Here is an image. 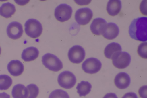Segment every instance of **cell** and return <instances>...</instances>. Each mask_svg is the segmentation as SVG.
I'll return each instance as SVG.
<instances>
[{
  "mask_svg": "<svg viewBox=\"0 0 147 98\" xmlns=\"http://www.w3.org/2000/svg\"><path fill=\"white\" fill-rule=\"evenodd\" d=\"M6 31L8 36L14 40L20 38L23 32L22 25L20 23L16 21L10 23L7 27Z\"/></svg>",
  "mask_w": 147,
  "mask_h": 98,
  "instance_id": "obj_10",
  "label": "cell"
},
{
  "mask_svg": "<svg viewBox=\"0 0 147 98\" xmlns=\"http://www.w3.org/2000/svg\"><path fill=\"white\" fill-rule=\"evenodd\" d=\"M147 17H141L134 19L129 29L130 37L133 39L141 42L147 40Z\"/></svg>",
  "mask_w": 147,
  "mask_h": 98,
  "instance_id": "obj_1",
  "label": "cell"
},
{
  "mask_svg": "<svg viewBox=\"0 0 147 98\" xmlns=\"http://www.w3.org/2000/svg\"><path fill=\"white\" fill-rule=\"evenodd\" d=\"M39 51L36 47H30L24 49L22 54V59L25 62L33 61L38 56Z\"/></svg>",
  "mask_w": 147,
  "mask_h": 98,
  "instance_id": "obj_15",
  "label": "cell"
},
{
  "mask_svg": "<svg viewBox=\"0 0 147 98\" xmlns=\"http://www.w3.org/2000/svg\"><path fill=\"white\" fill-rule=\"evenodd\" d=\"M72 13V9L70 6L66 4H61L55 9L54 15L57 20L63 22L70 18Z\"/></svg>",
  "mask_w": 147,
  "mask_h": 98,
  "instance_id": "obj_6",
  "label": "cell"
},
{
  "mask_svg": "<svg viewBox=\"0 0 147 98\" xmlns=\"http://www.w3.org/2000/svg\"><path fill=\"white\" fill-rule=\"evenodd\" d=\"M82 68L86 73L93 74L98 72L100 69L102 64L97 58H90L87 59L82 63Z\"/></svg>",
  "mask_w": 147,
  "mask_h": 98,
  "instance_id": "obj_9",
  "label": "cell"
},
{
  "mask_svg": "<svg viewBox=\"0 0 147 98\" xmlns=\"http://www.w3.org/2000/svg\"><path fill=\"white\" fill-rule=\"evenodd\" d=\"M147 42L142 43L138 46L137 52L139 55L142 58L147 59Z\"/></svg>",
  "mask_w": 147,
  "mask_h": 98,
  "instance_id": "obj_24",
  "label": "cell"
},
{
  "mask_svg": "<svg viewBox=\"0 0 147 98\" xmlns=\"http://www.w3.org/2000/svg\"><path fill=\"white\" fill-rule=\"evenodd\" d=\"M121 7V3L120 0H109L107 3L106 10L109 15L114 16L119 13Z\"/></svg>",
  "mask_w": 147,
  "mask_h": 98,
  "instance_id": "obj_16",
  "label": "cell"
},
{
  "mask_svg": "<svg viewBox=\"0 0 147 98\" xmlns=\"http://www.w3.org/2000/svg\"><path fill=\"white\" fill-rule=\"evenodd\" d=\"M147 85L141 87L139 90L138 93L141 98H147Z\"/></svg>",
  "mask_w": 147,
  "mask_h": 98,
  "instance_id": "obj_25",
  "label": "cell"
},
{
  "mask_svg": "<svg viewBox=\"0 0 147 98\" xmlns=\"http://www.w3.org/2000/svg\"><path fill=\"white\" fill-rule=\"evenodd\" d=\"M103 98H118V97L115 93H110L106 94Z\"/></svg>",
  "mask_w": 147,
  "mask_h": 98,
  "instance_id": "obj_27",
  "label": "cell"
},
{
  "mask_svg": "<svg viewBox=\"0 0 147 98\" xmlns=\"http://www.w3.org/2000/svg\"><path fill=\"white\" fill-rule=\"evenodd\" d=\"M130 83V78L129 75L125 72H121L118 74L114 79L115 86L120 89L127 88Z\"/></svg>",
  "mask_w": 147,
  "mask_h": 98,
  "instance_id": "obj_12",
  "label": "cell"
},
{
  "mask_svg": "<svg viewBox=\"0 0 147 98\" xmlns=\"http://www.w3.org/2000/svg\"><path fill=\"white\" fill-rule=\"evenodd\" d=\"M42 62L46 68L50 70L58 72L63 68L62 62L55 55L47 53L42 57Z\"/></svg>",
  "mask_w": 147,
  "mask_h": 98,
  "instance_id": "obj_2",
  "label": "cell"
},
{
  "mask_svg": "<svg viewBox=\"0 0 147 98\" xmlns=\"http://www.w3.org/2000/svg\"><path fill=\"white\" fill-rule=\"evenodd\" d=\"M1 48L0 46V55L1 54Z\"/></svg>",
  "mask_w": 147,
  "mask_h": 98,
  "instance_id": "obj_29",
  "label": "cell"
},
{
  "mask_svg": "<svg viewBox=\"0 0 147 98\" xmlns=\"http://www.w3.org/2000/svg\"><path fill=\"white\" fill-rule=\"evenodd\" d=\"M120 45L118 43L113 42L107 45L105 48L104 54L107 58L111 59L113 55L117 52L121 51Z\"/></svg>",
  "mask_w": 147,
  "mask_h": 98,
  "instance_id": "obj_19",
  "label": "cell"
},
{
  "mask_svg": "<svg viewBox=\"0 0 147 98\" xmlns=\"http://www.w3.org/2000/svg\"><path fill=\"white\" fill-rule=\"evenodd\" d=\"M24 26L25 33L31 38H38L42 33V25L40 22L35 19H30L27 20Z\"/></svg>",
  "mask_w": 147,
  "mask_h": 98,
  "instance_id": "obj_3",
  "label": "cell"
},
{
  "mask_svg": "<svg viewBox=\"0 0 147 98\" xmlns=\"http://www.w3.org/2000/svg\"><path fill=\"white\" fill-rule=\"evenodd\" d=\"M91 85L88 81H82L78 83L76 87L77 92L80 97L85 96L91 90Z\"/></svg>",
  "mask_w": 147,
  "mask_h": 98,
  "instance_id": "obj_20",
  "label": "cell"
},
{
  "mask_svg": "<svg viewBox=\"0 0 147 98\" xmlns=\"http://www.w3.org/2000/svg\"><path fill=\"white\" fill-rule=\"evenodd\" d=\"M7 69L11 75L14 76H18L22 74L24 68L23 64L20 61L13 60L8 64Z\"/></svg>",
  "mask_w": 147,
  "mask_h": 98,
  "instance_id": "obj_13",
  "label": "cell"
},
{
  "mask_svg": "<svg viewBox=\"0 0 147 98\" xmlns=\"http://www.w3.org/2000/svg\"><path fill=\"white\" fill-rule=\"evenodd\" d=\"M113 65L119 69H124L130 64L131 57L130 54L125 52H119L115 54L111 59Z\"/></svg>",
  "mask_w": 147,
  "mask_h": 98,
  "instance_id": "obj_4",
  "label": "cell"
},
{
  "mask_svg": "<svg viewBox=\"0 0 147 98\" xmlns=\"http://www.w3.org/2000/svg\"><path fill=\"white\" fill-rule=\"evenodd\" d=\"M106 24V21L103 19L101 18H95L93 20L90 25V30L94 35H102Z\"/></svg>",
  "mask_w": 147,
  "mask_h": 98,
  "instance_id": "obj_14",
  "label": "cell"
},
{
  "mask_svg": "<svg viewBox=\"0 0 147 98\" xmlns=\"http://www.w3.org/2000/svg\"><path fill=\"white\" fill-rule=\"evenodd\" d=\"M16 11L15 5L9 2L3 4L0 7V15L5 18L11 17Z\"/></svg>",
  "mask_w": 147,
  "mask_h": 98,
  "instance_id": "obj_18",
  "label": "cell"
},
{
  "mask_svg": "<svg viewBox=\"0 0 147 98\" xmlns=\"http://www.w3.org/2000/svg\"><path fill=\"white\" fill-rule=\"evenodd\" d=\"M26 88L28 92L27 98H36L39 93V89L37 86L34 84L28 85Z\"/></svg>",
  "mask_w": 147,
  "mask_h": 98,
  "instance_id": "obj_22",
  "label": "cell"
},
{
  "mask_svg": "<svg viewBox=\"0 0 147 98\" xmlns=\"http://www.w3.org/2000/svg\"><path fill=\"white\" fill-rule=\"evenodd\" d=\"M85 56L84 49L81 46L76 45L69 50L68 56L69 60L74 63L79 64L84 60Z\"/></svg>",
  "mask_w": 147,
  "mask_h": 98,
  "instance_id": "obj_7",
  "label": "cell"
},
{
  "mask_svg": "<svg viewBox=\"0 0 147 98\" xmlns=\"http://www.w3.org/2000/svg\"><path fill=\"white\" fill-rule=\"evenodd\" d=\"M0 98H10V96L5 92L0 93Z\"/></svg>",
  "mask_w": 147,
  "mask_h": 98,
  "instance_id": "obj_28",
  "label": "cell"
},
{
  "mask_svg": "<svg viewBox=\"0 0 147 98\" xmlns=\"http://www.w3.org/2000/svg\"><path fill=\"white\" fill-rule=\"evenodd\" d=\"M13 98H27L28 92L27 88L22 84H19L15 85L12 91Z\"/></svg>",
  "mask_w": 147,
  "mask_h": 98,
  "instance_id": "obj_17",
  "label": "cell"
},
{
  "mask_svg": "<svg viewBox=\"0 0 147 98\" xmlns=\"http://www.w3.org/2000/svg\"><path fill=\"white\" fill-rule=\"evenodd\" d=\"M12 80L11 77L6 75H0V90H6L11 86Z\"/></svg>",
  "mask_w": 147,
  "mask_h": 98,
  "instance_id": "obj_21",
  "label": "cell"
},
{
  "mask_svg": "<svg viewBox=\"0 0 147 98\" xmlns=\"http://www.w3.org/2000/svg\"><path fill=\"white\" fill-rule=\"evenodd\" d=\"M57 81L61 87L66 89H69L75 85L76 79L75 76L72 72L65 71L59 75Z\"/></svg>",
  "mask_w": 147,
  "mask_h": 98,
  "instance_id": "obj_5",
  "label": "cell"
},
{
  "mask_svg": "<svg viewBox=\"0 0 147 98\" xmlns=\"http://www.w3.org/2000/svg\"><path fill=\"white\" fill-rule=\"evenodd\" d=\"M49 98H70L68 93L60 89L53 91L50 94Z\"/></svg>",
  "mask_w": 147,
  "mask_h": 98,
  "instance_id": "obj_23",
  "label": "cell"
},
{
  "mask_svg": "<svg viewBox=\"0 0 147 98\" xmlns=\"http://www.w3.org/2000/svg\"><path fill=\"white\" fill-rule=\"evenodd\" d=\"M93 15V12L88 7L82 8L76 11L75 18L78 24L84 25L90 22Z\"/></svg>",
  "mask_w": 147,
  "mask_h": 98,
  "instance_id": "obj_8",
  "label": "cell"
},
{
  "mask_svg": "<svg viewBox=\"0 0 147 98\" xmlns=\"http://www.w3.org/2000/svg\"><path fill=\"white\" fill-rule=\"evenodd\" d=\"M122 98H138L136 94L132 92H130L125 93Z\"/></svg>",
  "mask_w": 147,
  "mask_h": 98,
  "instance_id": "obj_26",
  "label": "cell"
},
{
  "mask_svg": "<svg viewBox=\"0 0 147 98\" xmlns=\"http://www.w3.org/2000/svg\"><path fill=\"white\" fill-rule=\"evenodd\" d=\"M119 33L118 26L114 23L110 22L106 24L102 35L105 38L111 40L115 38Z\"/></svg>",
  "mask_w": 147,
  "mask_h": 98,
  "instance_id": "obj_11",
  "label": "cell"
}]
</instances>
